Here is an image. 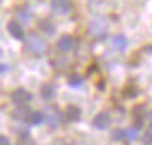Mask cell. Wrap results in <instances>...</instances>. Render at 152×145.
<instances>
[{
    "label": "cell",
    "instance_id": "6da1fadb",
    "mask_svg": "<svg viewBox=\"0 0 152 145\" xmlns=\"http://www.w3.org/2000/svg\"><path fill=\"white\" fill-rule=\"evenodd\" d=\"M25 46L33 54H43L44 49H46V41L41 36H38L36 33H30L25 38Z\"/></svg>",
    "mask_w": 152,
    "mask_h": 145
},
{
    "label": "cell",
    "instance_id": "7a4b0ae2",
    "mask_svg": "<svg viewBox=\"0 0 152 145\" xmlns=\"http://www.w3.org/2000/svg\"><path fill=\"white\" fill-rule=\"evenodd\" d=\"M12 101L15 103V104H26V103L31 101V93L28 91V90L25 88H18L15 90L13 93H12Z\"/></svg>",
    "mask_w": 152,
    "mask_h": 145
},
{
    "label": "cell",
    "instance_id": "3957f363",
    "mask_svg": "<svg viewBox=\"0 0 152 145\" xmlns=\"http://www.w3.org/2000/svg\"><path fill=\"white\" fill-rule=\"evenodd\" d=\"M74 46H75V41H74V38L70 34H64L57 41V49L62 51V52H70L74 49Z\"/></svg>",
    "mask_w": 152,
    "mask_h": 145
},
{
    "label": "cell",
    "instance_id": "277c9868",
    "mask_svg": "<svg viewBox=\"0 0 152 145\" xmlns=\"http://www.w3.org/2000/svg\"><path fill=\"white\" fill-rule=\"evenodd\" d=\"M51 7L57 12V13H69L70 8H72V4H70V0H51Z\"/></svg>",
    "mask_w": 152,
    "mask_h": 145
},
{
    "label": "cell",
    "instance_id": "5b68a950",
    "mask_svg": "<svg viewBox=\"0 0 152 145\" xmlns=\"http://www.w3.org/2000/svg\"><path fill=\"white\" fill-rule=\"evenodd\" d=\"M110 122H111V119H110L108 112H98V114L93 117V125H95L96 129H106V127H110Z\"/></svg>",
    "mask_w": 152,
    "mask_h": 145
},
{
    "label": "cell",
    "instance_id": "8992f818",
    "mask_svg": "<svg viewBox=\"0 0 152 145\" xmlns=\"http://www.w3.org/2000/svg\"><path fill=\"white\" fill-rule=\"evenodd\" d=\"M90 33L93 34V36H100V34H105L106 33V23L103 20H93L92 23H90Z\"/></svg>",
    "mask_w": 152,
    "mask_h": 145
},
{
    "label": "cell",
    "instance_id": "52a82bcc",
    "mask_svg": "<svg viewBox=\"0 0 152 145\" xmlns=\"http://www.w3.org/2000/svg\"><path fill=\"white\" fill-rule=\"evenodd\" d=\"M7 28H8V33L13 38H17V39H23L25 38V31H23L20 23H17V21H8Z\"/></svg>",
    "mask_w": 152,
    "mask_h": 145
},
{
    "label": "cell",
    "instance_id": "ba28073f",
    "mask_svg": "<svg viewBox=\"0 0 152 145\" xmlns=\"http://www.w3.org/2000/svg\"><path fill=\"white\" fill-rule=\"evenodd\" d=\"M31 114L30 108L25 104H20L17 106V108L13 109V112H12V116H13V119H18V121H25V119H28Z\"/></svg>",
    "mask_w": 152,
    "mask_h": 145
},
{
    "label": "cell",
    "instance_id": "9c48e42d",
    "mask_svg": "<svg viewBox=\"0 0 152 145\" xmlns=\"http://www.w3.org/2000/svg\"><path fill=\"white\" fill-rule=\"evenodd\" d=\"M80 116H82V111H80L79 106H74V104L67 106V109H66V119L67 121H70V122L79 121Z\"/></svg>",
    "mask_w": 152,
    "mask_h": 145
},
{
    "label": "cell",
    "instance_id": "30bf717a",
    "mask_svg": "<svg viewBox=\"0 0 152 145\" xmlns=\"http://www.w3.org/2000/svg\"><path fill=\"white\" fill-rule=\"evenodd\" d=\"M111 46L115 47L116 51H124L126 46H128L126 36H124V34H116V36L111 39Z\"/></svg>",
    "mask_w": 152,
    "mask_h": 145
},
{
    "label": "cell",
    "instance_id": "8fae6325",
    "mask_svg": "<svg viewBox=\"0 0 152 145\" xmlns=\"http://www.w3.org/2000/svg\"><path fill=\"white\" fill-rule=\"evenodd\" d=\"M54 95H56V88H54V85H51V83H44V85L41 86V96H43L44 99L54 98Z\"/></svg>",
    "mask_w": 152,
    "mask_h": 145
},
{
    "label": "cell",
    "instance_id": "7c38bea8",
    "mask_svg": "<svg viewBox=\"0 0 152 145\" xmlns=\"http://www.w3.org/2000/svg\"><path fill=\"white\" fill-rule=\"evenodd\" d=\"M139 86H136V85H129V86H126V90H124V96L126 98H136V96L139 95Z\"/></svg>",
    "mask_w": 152,
    "mask_h": 145
},
{
    "label": "cell",
    "instance_id": "4fadbf2b",
    "mask_svg": "<svg viewBox=\"0 0 152 145\" xmlns=\"http://www.w3.org/2000/svg\"><path fill=\"white\" fill-rule=\"evenodd\" d=\"M28 121H30L31 124H41V122L44 121V114L43 112H31Z\"/></svg>",
    "mask_w": 152,
    "mask_h": 145
},
{
    "label": "cell",
    "instance_id": "5bb4252c",
    "mask_svg": "<svg viewBox=\"0 0 152 145\" xmlns=\"http://www.w3.org/2000/svg\"><path fill=\"white\" fill-rule=\"evenodd\" d=\"M124 137H126V132L123 130V129H115V130L111 132V140L119 142V140H123Z\"/></svg>",
    "mask_w": 152,
    "mask_h": 145
},
{
    "label": "cell",
    "instance_id": "9a60e30c",
    "mask_svg": "<svg viewBox=\"0 0 152 145\" xmlns=\"http://www.w3.org/2000/svg\"><path fill=\"white\" fill-rule=\"evenodd\" d=\"M144 112H145V106H144V104H136L134 109H132V114H134L137 119H142Z\"/></svg>",
    "mask_w": 152,
    "mask_h": 145
},
{
    "label": "cell",
    "instance_id": "2e32d148",
    "mask_svg": "<svg viewBox=\"0 0 152 145\" xmlns=\"http://www.w3.org/2000/svg\"><path fill=\"white\" fill-rule=\"evenodd\" d=\"M41 26H43V30L46 31L48 34H54V25L53 23H49V21H43V23H41Z\"/></svg>",
    "mask_w": 152,
    "mask_h": 145
},
{
    "label": "cell",
    "instance_id": "e0dca14e",
    "mask_svg": "<svg viewBox=\"0 0 152 145\" xmlns=\"http://www.w3.org/2000/svg\"><path fill=\"white\" fill-rule=\"evenodd\" d=\"M80 82H82V78H80L79 75H70V78H69V83H70V85H79Z\"/></svg>",
    "mask_w": 152,
    "mask_h": 145
},
{
    "label": "cell",
    "instance_id": "ac0fdd59",
    "mask_svg": "<svg viewBox=\"0 0 152 145\" xmlns=\"http://www.w3.org/2000/svg\"><path fill=\"white\" fill-rule=\"evenodd\" d=\"M151 135H152V130H151V127H149L144 134V144L145 145H151Z\"/></svg>",
    "mask_w": 152,
    "mask_h": 145
},
{
    "label": "cell",
    "instance_id": "d6986e66",
    "mask_svg": "<svg viewBox=\"0 0 152 145\" xmlns=\"http://www.w3.org/2000/svg\"><path fill=\"white\" fill-rule=\"evenodd\" d=\"M0 145H10V138L7 135H0Z\"/></svg>",
    "mask_w": 152,
    "mask_h": 145
},
{
    "label": "cell",
    "instance_id": "ffe728a7",
    "mask_svg": "<svg viewBox=\"0 0 152 145\" xmlns=\"http://www.w3.org/2000/svg\"><path fill=\"white\" fill-rule=\"evenodd\" d=\"M4 72H7V65L5 64H0V73H4Z\"/></svg>",
    "mask_w": 152,
    "mask_h": 145
},
{
    "label": "cell",
    "instance_id": "44dd1931",
    "mask_svg": "<svg viewBox=\"0 0 152 145\" xmlns=\"http://www.w3.org/2000/svg\"><path fill=\"white\" fill-rule=\"evenodd\" d=\"M0 2H2V0H0Z\"/></svg>",
    "mask_w": 152,
    "mask_h": 145
}]
</instances>
